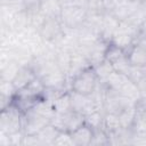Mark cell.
Segmentation results:
<instances>
[{
  "mask_svg": "<svg viewBox=\"0 0 146 146\" xmlns=\"http://www.w3.org/2000/svg\"><path fill=\"white\" fill-rule=\"evenodd\" d=\"M23 113L11 104L5 110H1L0 114V132L5 135H13L18 131H23Z\"/></svg>",
  "mask_w": 146,
  "mask_h": 146,
  "instance_id": "1",
  "label": "cell"
},
{
  "mask_svg": "<svg viewBox=\"0 0 146 146\" xmlns=\"http://www.w3.org/2000/svg\"><path fill=\"white\" fill-rule=\"evenodd\" d=\"M98 81L99 80L95 73V70L91 66L80 72L70 81V90L83 95H91L96 89Z\"/></svg>",
  "mask_w": 146,
  "mask_h": 146,
  "instance_id": "2",
  "label": "cell"
},
{
  "mask_svg": "<svg viewBox=\"0 0 146 146\" xmlns=\"http://www.w3.org/2000/svg\"><path fill=\"white\" fill-rule=\"evenodd\" d=\"M88 17V11L75 5H68L62 7L59 19L65 29L79 30L84 24Z\"/></svg>",
  "mask_w": 146,
  "mask_h": 146,
  "instance_id": "3",
  "label": "cell"
},
{
  "mask_svg": "<svg viewBox=\"0 0 146 146\" xmlns=\"http://www.w3.org/2000/svg\"><path fill=\"white\" fill-rule=\"evenodd\" d=\"M50 124L59 131L72 132L84 124V115L75 111H70L67 113H55V115L50 119Z\"/></svg>",
  "mask_w": 146,
  "mask_h": 146,
  "instance_id": "4",
  "label": "cell"
},
{
  "mask_svg": "<svg viewBox=\"0 0 146 146\" xmlns=\"http://www.w3.org/2000/svg\"><path fill=\"white\" fill-rule=\"evenodd\" d=\"M63 24L57 17H46L42 24L38 27L36 32L39 36L48 42H56L63 39L64 30Z\"/></svg>",
  "mask_w": 146,
  "mask_h": 146,
  "instance_id": "5",
  "label": "cell"
},
{
  "mask_svg": "<svg viewBox=\"0 0 146 146\" xmlns=\"http://www.w3.org/2000/svg\"><path fill=\"white\" fill-rule=\"evenodd\" d=\"M70 95H71L72 110L75 112H79L83 115H88L95 111L102 110L99 104L95 100V98L91 95H83L75 92L73 90H70Z\"/></svg>",
  "mask_w": 146,
  "mask_h": 146,
  "instance_id": "6",
  "label": "cell"
},
{
  "mask_svg": "<svg viewBox=\"0 0 146 146\" xmlns=\"http://www.w3.org/2000/svg\"><path fill=\"white\" fill-rule=\"evenodd\" d=\"M50 123V120L33 112L30 110L29 112L23 114V132L26 136H32L39 133L46 125Z\"/></svg>",
  "mask_w": 146,
  "mask_h": 146,
  "instance_id": "7",
  "label": "cell"
},
{
  "mask_svg": "<svg viewBox=\"0 0 146 146\" xmlns=\"http://www.w3.org/2000/svg\"><path fill=\"white\" fill-rule=\"evenodd\" d=\"M108 44H110L108 41L99 38L92 44H90L88 47H78V49L86 55V57L89 59L91 66L94 67L105 59V54H106Z\"/></svg>",
  "mask_w": 146,
  "mask_h": 146,
  "instance_id": "8",
  "label": "cell"
},
{
  "mask_svg": "<svg viewBox=\"0 0 146 146\" xmlns=\"http://www.w3.org/2000/svg\"><path fill=\"white\" fill-rule=\"evenodd\" d=\"M88 67H91V64L89 62V59L86 57V55L80 51L78 48L74 49L72 51V58H71V65H70V70L67 72V82H68V87H70V81L78 75L80 72L87 70Z\"/></svg>",
  "mask_w": 146,
  "mask_h": 146,
  "instance_id": "9",
  "label": "cell"
},
{
  "mask_svg": "<svg viewBox=\"0 0 146 146\" xmlns=\"http://www.w3.org/2000/svg\"><path fill=\"white\" fill-rule=\"evenodd\" d=\"M35 78H36V74H35L34 70L31 67V65L29 63H26V64L21 65V67L18 68L16 75L11 82L17 90H21L24 87H26L30 82H32Z\"/></svg>",
  "mask_w": 146,
  "mask_h": 146,
  "instance_id": "10",
  "label": "cell"
},
{
  "mask_svg": "<svg viewBox=\"0 0 146 146\" xmlns=\"http://www.w3.org/2000/svg\"><path fill=\"white\" fill-rule=\"evenodd\" d=\"M120 21L113 16L112 14L105 13L103 15V22H102V27H100V38L111 42L112 36L114 35L116 29L119 27Z\"/></svg>",
  "mask_w": 146,
  "mask_h": 146,
  "instance_id": "11",
  "label": "cell"
},
{
  "mask_svg": "<svg viewBox=\"0 0 146 146\" xmlns=\"http://www.w3.org/2000/svg\"><path fill=\"white\" fill-rule=\"evenodd\" d=\"M71 133L75 146H90L94 136V130L86 123L79 127L76 130L72 131Z\"/></svg>",
  "mask_w": 146,
  "mask_h": 146,
  "instance_id": "12",
  "label": "cell"
},
{
  "mask_svg": "<svg viewBox=\"0 0 146 146\" xmlns=\"http://www.w3.org/2000/svg\"><path fill=\"white\" fill-rule=\"evenodd\" d=\"M43 90H44V86L42 81L36 76L26 87H24L21 90H17L16 94L19 96H25V97H42Z\"/></svg>",
  "mask_w": 146,
  "mask_h": 146,
  "instance_id": "13",
  "label": "cell"
},
{
  "mask_svg": "<svg viewBox=\"0 0 146 146\" xmlns=\"http://www.w3.org/2000/svg\"><path fill=\"white\" fill-rule=\"evenodd\" d=\"M129 80L128 75L123 74V73H120V72H116V71H113L104 82V84L106 86V88L111 89V90H114V91H120L123 86L127 83V81Z\"/></svg>",
  "mask_w": 146,
  "mask_h": 146,
  "instance_id": "14",
  "label": "cell"
},
{
  "mask_svg": "<svg viewBox=\"0 0 146 146\" xmlns=\"http://www.w3.org/2000/svg\"><path fill=\"white\" fill-rule=\"evenodd\" d=\"M71 58H72V51L70 49H66V48L59 49L54 54V59H55L56 65L66 75H67V72L70 70Z\"/></svg>",
  "mask_w": 146,
  "mask_h": 146,
  "instance_id": "15",
  "label": "cell"
},
{
  "mask_svg": "<svg viewBox=\"0 0 146 146\" xmlns=\"http://www.w3.org/2000/svg\"><path fill=\"white\" fill-rule=\"evenodd\" d=\"M40 10L46 17H57L59 18L62 6L57 0H41Z\"/></svg>",
  "mask_w": 146,
  "mask_h": 146,
  "instance_id": "16",
  "label": "cell"
},
{
  "mask_svg": "<svg viewBox=\"0 0 146 146\" xmlns=\"http://www.w3.org/2000/svg\"><path fill=\"white\" fill-rule=\"evenodd\" d=\"M122 128L119 115L114 113H104V121H103V129L107 133L116 132Z\"/></svg>",
  "mask_w": 146,
  "mask_h": 146,
  "instance_id": "17",
  "label": "cell"
},
{
  "mask_svg": "<svg viewBox=\"0 0 146 146\" xmlns=\"http://www.w3.org/2000/svg\"><path fill=\"white\" fill-rule=\"evenodd\" d=\"M58 133H59V130H57L54 125L49 123L39 133H36V136L40 139L41 145H54V140L56 139Z\"/></svg>",
  "mask_w": 146,
  "mask_h": 146,
  "instance_id": "18",
  "label": "cell"
},
{
  "mask_svg": "<svg viewBox=\"0 0 146 146\" xmlns=\"http://www.w3.org/2000/svg\"><path fill=\"white\" fill-rule=\"evenodd\" d=\"M54 110L56 113H67L72 110V104H71V95L70 90L60 95L54 103H52Z\"/></svg>",
  "mask_w": 146,
  "mask_h": 146,
  "instance_id": "19",
  "label": "cell"
},
{
  "mask_svg": "<svg viewBox=\"0 0 146 146\" xmlns=\"http://www.w3.org/2000/svg\"><path fill=\"white\" fill-rule=\"evenodd\" d=\"M32 111L33 112H35V113H38V114H40V115H42V116H44V117H47V119H51L54 115H55V110H54V106H52V104L51 103H49V102H47L46 99H43L42 97L36 102V104L33 106V108H32Z\"/></svg>",
  "mask_w": 146,
  "mask_h": 146,
  "instance_id": "20",
  "label": "cell"
},
{
  "mask_svg": "<svg viewBox=\"0 0 146 146\" xmlns=\"http://www.w3.org/2000/svg\"><path fill=\"white\" fill-rule=\"evenodd\" d=\"M136 112H137V108L135 104V105H130L125 107L122 112H120V114H117L122 128H131L135 121V117H136Z\"/></svg>",
  "mask_w": 146,
  "mask_h": 146,
  "instance_id": "21",
  "label": "cell"
},
{
  "mask_svg": "<svg viewBox=\"0 0 146 146\" xmlns=\"http://www.w3.org/2000/svg\"><path fill=\"white\" fill-rule=\"evenodd\" d=\"M103 121H104V111L103 110H98L88 115H84V123L87 125H89L92 130L103 128Z\"/></svg>",
  "mask_w": 146,
  "mask_h": 146,
  "instance_id": "22",
  "label": "cell"
},
{
  "mask_svg": "<svg viewBox=\"0 0 146 146\" xmlns=\"http://www.w3.org/2000/svg\"><path fill=\"white\" fill-rule=\"evenodd\" d=\"M94 70H95V73L99 81H105L106 78L114 71L112 63L108 62L107 59H104L103 62H100L99 64L94 66Z\"/></svg>",
  "mask_w": 146,
  "mask_h": 146,
  "instance_id": "23",
  "label": "cell"
},
{
  "mask_svg": "<svg viewBox=\"0 0 146 146\" xmlns=\"http://www.w3.org/2000/svg\"><path fill=\"white\" fill-rule=\"evenodd\" d=\"M105 145H110L108 133L103 128L94 130V136H92L90 146H105Z\"/></svg>",
  "mask_w": 146,
  "mask_h": 146,
  "instance_id": "24",
  "label": "cell"
},
{
  "mask_svg": "<svg viewBox=\"0 0 146 146\" xmlns=\"http://www.w3.org/2000/svg\"><path fill=\"white\" fill-rule=\"evenodd\" d=\"M112 65H113L114 71L120 72V73H123V74H125V75H128V74L130 73L131 68H132V65H131V63L129 62V58H128L127 55H124V56H122L121 58H119L117 60H115Z\"/></svg>",
  "mask_w": 146,
  "mask_h": 146,
  "instance_id": "25",
  "label": "cell"
},
{
  "mask_svg": "<svg viewBox=\"0 0 146 146\" xmlns=\"http://www.w3.org/2000/svg\"><path fill=\"white\" fill-rule=\"evenodd\" d=\"M124 55H127V54L124 52L123 49H121L117 46L110 42V44L107 47V50H106V54H105V59H107L108 62H111L113 64L115 60H117L119 58H121Z\"/></svg>",
  "mask_w": 146,
  "mask_h": 146,
  "instance_id": "26",
  "label": "cell"
},
{
  "mask_svg": "<svg viewBox=\"0 0 146 146\" xmlns=\"http://www.w3.org/2000/svg\"><path fill=\"white\" fill-rule=\"evenodd\" d=\"M54 145H59V146H75L72 133L68 131H59L58 136L54 140Z\"/></svg>",
  "mask_w": 146,
  "mask_h": 146,
  "instance_id": "27",
  "label": "cell"
},
{
  "mask_svg": "<svg viewBox=\"0 0 146 146\" xmlns=\"http://www.w3.org/2000/svg\"><path fill=\"white\" fill-rule=\"evenodd\" d=\"M121 0H102V5H103V10L104 13L107 14H112L116 7L119 6Z\"/></svg>",
  "mask_w": 146,
  "mask_h": 146,
  "instance_id": "28",
  "label": "cell"
},
{
  "mask_svg": "<svg viewBox=\"0 0 146 146\" xmlns=\"http://www.w3.org/2000/svg\"><path fill=\"white\" fill-rule=\"evenodd\" d=\"M130 145H146V133H133Z\"/></svg>",
  "mask_w": 146,
  "mask_h": 146,
  "instance_id": "29",
  "label": "cell"
},
{
  "mask_svg": "<svg viewBox=\"0 0 146 146\" xmlns=\"http://www.w3.org/2000/svg\"><path fill=\"white\" fill-rule=\"evenodd\" d=\"M136 108H137V107H136ZM136 116L146 123V107L137 108V112H136Z\"/></svg>",
  "mask_w": 146,
  "mask_h": 146,
  "instance_id": "30",
  "label": "cell"
},
{
  "mask_svg": "<svg viewBox=\"0 0 146 146\" xmlns=\"http://www.w3.org/2000/svg\"><path fill=\"white\" fill-rule=\"evenodd\" d=\"M89 1L90 0H73V5L79 6L81 8H84L87 10L88 9V6H89Z\"/></svg>",
  "mask_w": 146,
  "mask_h": 146,
  "instance_id": "31",
  "label": "cell"
},
{
  "mask_svg": "<svg viewBox=\"0 0 146 146\" xmlns=\"http://www.w3.org/2000/svg\"><path fill=\"white\" fill-rule=\"evenodd\" d=\"M15 2V0H1V6L5 7V6H10Z\"/></svg>",
  "mask_w": 146,
  "mask_h": 146,
  "instance_id": "32",
  "label": "cell"
},
{
  "mask_svg": "<svg viewBox=\"0 0 146 146\" xmlns=\"http://www.w3.org/2000/svg\"><path fill=\"white\" fill-rule=\"evenodd\" d=\"M141 70H143V73H144V75L146 76V65H144V66H141Z\"/></svg>",
  "mask_w": 146,
  "mask_h": 146,
  "instance_id": "33",
  "label": "cell"
},
{
  "mask_svg": "<svg viewBox=\"0 0 146 146\" xmlns=\"http://www.w3.org/2000/svg\"><path fill=\"white\" fill-rule=\"evenodd\" d=\"M143 27H144V29H145V30H146V21H145V22H144V24H143Z\"/></svg>",
  "mask_w": 146,
  "mask_h": 146,
  "instance_id": "34",
  "label": "cell"
}]
</instances>
